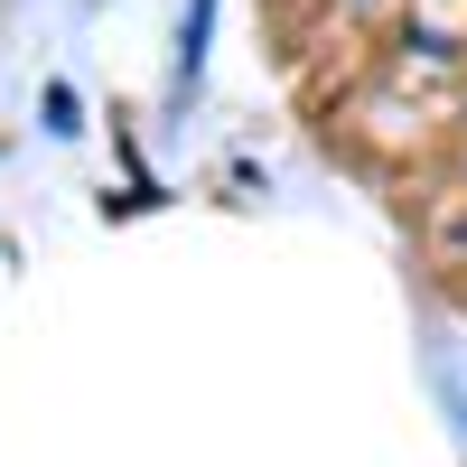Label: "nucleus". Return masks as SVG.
Instances as JSON below:
<instances>
[{
	"label": "nucleus",
	"mask_w": 467,
	"mask_h": 467,
	"mask_svg": "<svg viewBox=\"0 0 467 467\" xmlns=\"http://www.w3.org/2000/svg\"><path fill=\"white\" fill-rule=\"evenodd\" d=\"M206 19H215V0H197V10H187V47H178V85H197V57H206Z\"/></svg>",
	"instance_id": "nucleus-1"
}]
</instances>
